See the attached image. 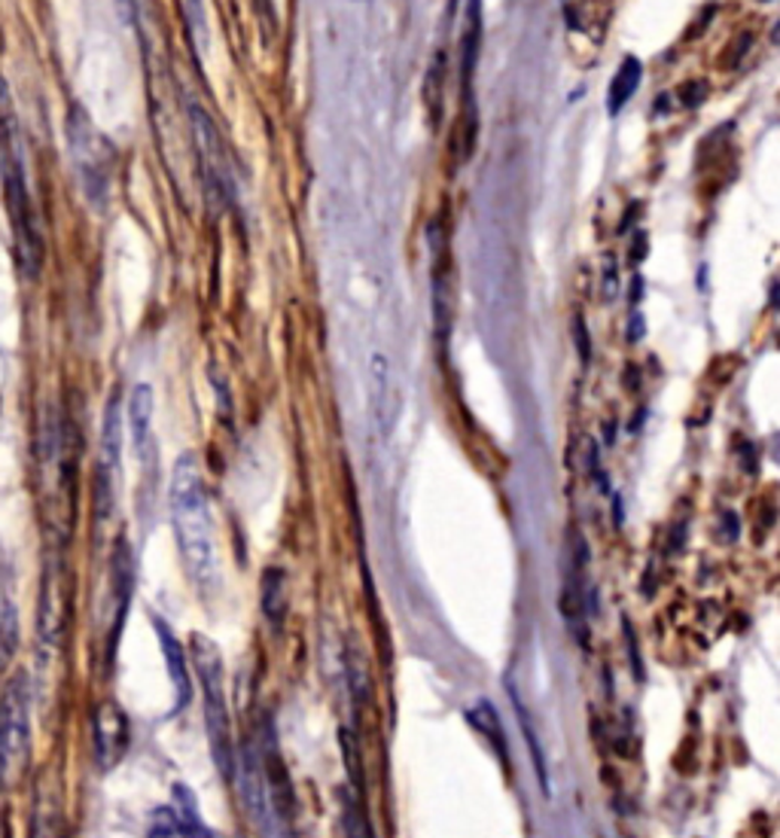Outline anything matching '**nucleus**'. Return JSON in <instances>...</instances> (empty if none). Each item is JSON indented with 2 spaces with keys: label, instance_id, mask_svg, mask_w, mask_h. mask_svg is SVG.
Here are the masks:
<instances>
[{
  "label": "nucleus",
  "instance_id": "nucleus-14",
  "mask_svg": "<svg viewBox=\"0 0 780 838\" xmlns=\"http://www.w3.org/2000/svg\"><path fill=\"white\" fill-rule=\"evenodd\" d=\"M466 720H470V726H473L482 738H488V744L494 747V753H497V759L503 763V768H510V747H506V735H503L500 716H497V711L491 707V702L473 704V707L466 711Z\"/></svg>",
  "mask_w": 780,
  "mask_h": 838
},
{
  "label": "nucleus",
  "instance_id": "nucleus-2",
  "mask_svg": "<svg viewBox=\"0 0 780 838\" xmlns=\"http://www.w3.org/2000/svg\"><path fill=\"white\" fill-rule=\"evenodd\" d=\"M0 180H3L12 235H16V257H19L24 278H37L40 266H43V232H40L31 189H28L22 128H19L10 86L3 83V76H0Z\"/></svg>",
  "mask_w": 780,
  "mask_h": 838
},
{
  "label": "nucleus",
  "instance_id": "nucleus-12",
  "mask_svg": "<svg viewBox=\"0 0 780 838\" xmlns=\"http://www.w3.org/2000/svg\"><path fill=\"white\" fill-rule=\"evenodd\" d=\"M129 431H132L134 455L150 467L156 461V439H153V387L137 384L129 396Z\"/></svg>",
  "mask_w": 780,
  "mask_h": 838
},
{
  "label": "nucleus",
  "instance_id": "nucleus-9",
  "mask_svg": "<svg viewBox=\"0 0 780 838\" xmlns=\"http://www.w3.org/2000/svg\"><path fill=\"white\" fill-rule=\"evenodd\" d=\"M110 594H113V641L107 643V662H113V653H116V643H120L122 622H125V613H129V604H132L134 594V561L132 552H129V542L116 540L113 546V555H110Z\"/></svg>",
  "mask_w": 780,
  "mask_h": 838
},
{
  "label": "nucleus",
  "instance_id": "nucleus-15",
  "mask_svg": "<svg viewBox=\"0 0 780 838\" xmlns=\"http://www.w3.org/2000/svg\"><path fill=\"white\" fill-rule=\"evenodd\" d=\"M171 808L177 811L183 824V838H205L214 836V829L202 820L198 814V801H195V793L186 784H174L171 787Z\"/></svg>",
  "mask_w": 780,
  "mask_h": 838
},
{
  "label": "nucleus",
  "instance_id": "nucleus-11",
  "mask_svg": "<svg viewBox=\"0 0 780 838\" xmlns=\"http://www.w3.org/2000/svg\"><path fill=\"white\" fill-rule=\"evenodd\" d=\"M153 629H156L158 650L165 655V665H168L171 686H174V711H183L186 704L193 702V680H189V665H186V650L183 643L174 638V631L168 629L165 619L153 617Z\"/></svg>",
  "mask_w": 780,
  "mask_h": 838
},
{
  "label": "nucleus",
  "instance_id": "nucleus-10",
  "mask_svg": "<svg viewBox=\"0 0 780 838\" xmlns=\"http://www.w3.org/2000/svg\"><path fill=\"white\" fill-rule=\"evenodd\" d=\"M259 753H263V772H266L268 796H271L275 817H278L280 824H290L292 814H296V793H292V784H290V777H287V768H284V759H280L278 741H275V728H271V723H266Z\"/></svg>",
  "mask_w": 780,
  "mask_h": 838
},
{
  "label": "nucleus",
  "instance_id": "nucleus-3",
  "mask_svg": "<svg viewBox=\"0 0 780 838\" xmlns=\"http://www.w3.org/2000/svg\"><path fill=\"white\" fill-rule=\"evenodd\" d=\"M189 659H193L195 677L202 683V699H205V732L211 744V756L217 772L226 780L235 777V753H232V723L229 704H226V680H223V659H219L217 643L195 631L189 641Z\"/></svg>",
  "mask_w": 780,
  "mask_h": 838
},
{
  "label": "nucleus",
  "instance_id": "nucleus-21",
  "mask_svg": "<svg viewBox=\"0 0 780 838\" xmlns=\"http://www.w3.org/2000/svg\"><path fill=\"white\" fill-rule=\"evenodd\" d=\"M183 15L189 22V34L195 40V50H207V0H183Z\"/></svg>",
  "mask_w": 780,
  "mask_h": 838
},
{
  "label": "nucleus",
  "instance_id": "nucleus-22",
  "mask_svg": "<svg viewBox=\"0 0 780 838\" xmlns=\"http://www.w3.org/2000/svg\"><path fill=\"white\" fill-rule=\"evenodd\" d=\"M150 836L158 838H171V836H183V824L177 811L171 808V805H162L156 811L150 814V829H146Z\"/></svg>",
  "mask_w": 780,
  "mask_h": 838
},
{
  "label": "nucleus",
  "instance_id": "nucleus-27",
  "mask_svg": "<svg viewBox=\"0 0 780 838\" xmlns=\"http://www.w3.org/2000/svg\"><path fill=\"white\" fill-rule=\"evenodd\" d=\"M644 254H646V235H637V250L632 247V266H634V262H640V259H644Z\"/></svg>",
  "mask_w": 780,
  "mask_h": 838
},
{
  "label": "nucleus",
  "instance_id": "nucleus-7",
  "mask_svg": "<svg viewBox=\"0 0 780 838\" xmlns=\"http://www.w3.org/2000/svg\"><path fill=\"white\" fill-rule=\"evenodd\" d=\"M71 619V577L64 570V561H49L43 570V589H40V604H37V631L40 641L55 646L68 631Z\"/></svg>",
  "mask_w": 780,
  "mask_h": 838
},
{
  "label": "nucleus",
  "instance_id": "nucleus-6",
  "mask_svg": "<svg viewBox=\"0 0 780 838\" xmlns=\"http://www.w3.org/2000/svg\"><path fill=\"white\" fill-rule=\"evenodd\" d=\"M189 120H193L195 144H198V159H202V172H205L207 189L214 198H226L229 201L232 193H235V180H232L229 156H226V147H223V137H219L217 125L207 116L205 107L198 104H189Z\"/></svg>",
  "mask_w": 780,
  "mask_h": 838
},
{
  "label": "nucleus",
  "instance_id": "nucleus-17",
  "mask_svg": "<svg viewBox=\"0 0 780 838\" xmlns=\"http://www.w3.org/2000/svg\"><path fill=\"white\" fill-rule=\"evenodd\" d=\"M259 598H263V613L268 622L278 625L284 619V607H287V577L280 568L263 570V586H259Z\"/></svg>",
  "mask_w": 780,
  "mask_h": 838
},
{
  "label": "nucleus",
  "instance_id": "nucleus-8",
  "mask_svg": "<svg viewBox=\"0 0 780 838\" xmlns=\"http://www.w3.org/2000/svg\"><path fill=\"white\" fill-rule=\"evenodd\" d=\"M92 735H95V759L101 772L116 768L132 747L129 716L116 702L98 704L95 716H92Z\"/></svg>",
  "mask_w": 780,
  "mask_h": 838
},
{
  "label": "nucleus",
  "instance_id": "nucleus-24",
  "mask_svg": "<svg viewBox=\"0 0 780 838\" xmlns=\"http://www.w3.org/2000/svg\"><path fill=\"white\" fill-rule=\"evenodd\" d=\"M622 629H625V643H628V662H632L634 677L644 680V662H640V650H637V638H634L632 622H628V619H622Z\"/></svg>",
  "mask_w": 780,
  "mask_h": 838
},
{
  "label": "nucleus",
  "instance_id": "nucleus-26",
  "mask_svg": "<svg viewBox=\"0 0 780 838\" xmlns=\"http://www.w3.org/2000/svg\"><path fill=\"white\" fill-rule=\"evenodd\" d=\"M705 99H707V83H701V80H692V83L680 86V101L686 104V107H698Z\"/></svg>",
  "mask_w": 780,
  "mask_h": 838
},
{
  "label": "nucleus",
  "instance_id": "nucleus-13",
  "mask_svg": "<svg viewBox=\"0 0 780 838\" xmlns=\"http://www.w3.org/2000/svg\"><path fill=\"white\" fill-rule=\"evenodd\" d=\"M640 76H644V64H640V59L625 55L619 64V71H616V76L609 80V89H607L609 116H619L622 107L628 104V99H632L634 92H637V86H640Z\"/></svg>",
  "mask_w": 780,
  "mask_h": 838
},
{
  "label": "nucleus",
  "instance_id": "nucleus-16",
  "mask_svg": "<svg viewBox=\"0 0 780 838\" xmlns=\"http://www.w3.org/2000/svg\"><path fill=\"white\" fill-rule=\"evenodd\" d=\"M345 662H348V683H351V699L353 704L363 711L366 704L372 702V674H369V662H366L363 650L353 641L345 646Z\"/></svg>",
  "mask_w": 780,
  "mask_h": 838
},
{
  "label": "nucleus",
  "instance_id": "nucleus-20",
  "mask_svg": "<svg viewBox=\"0 0 780 838\" xmlns=\"http://www.w3.org/2000/svg\"><path fill=\"white\" fill-rule=\"evenodd\" d=\"M390 370L388 360L372 358V403H376V415H384V431H390V415H393V406H390Z\"/></svg>",
  "mask_w": 780,
  "mask_h": 838
},
{
  "label": "nucleus",
  "instance_id": "nucleus-29",
  "mask_svg": "<svg viewBox=\"0 0 780 838\" xmlns=\"http://www.w3.org/2000/svg\"><path fill=\"white\" fill-rule=\"evenodd\" d=\"M116 3H120V10H125V13L132 10V0H116Z\"/></svg>",
  "mask_w": 780,
  "mask_h": 838
},
{
  "label": "nucleus",
  "instance_id": "nucleus-4",
  "mask_svg": "<svg viewBox=\"0 0 780 838\" xmlns=\"http://www.w3.org/2000/svg\"><path fill=\"white\" fill-rule=\"evenodd\" d=\"M31 763V686L24 674L0 695V789L16 787Z\"/></svg>",
  "mask_w": 780,
  "mask_h": 838
},
{
  "label": "nucleus",
  "instance_id": "nucleus-5",
  "mask_svg": "<svg viewBox=\"0 0 780 838\" xmlns=\"http://www.w3.org/2000/svg\"><path fill=\"white\" fill-rule=\"evenodd\" d=\"M68 144H71L73 165L80 172L85 196L92 198L95 205H104L110 193V180H113L116 153L80 104H71V113H68Z\"/></svg>",
  "mask_w": 780,
  "mask_h": 838
},
{
  "label": "nucleus",
  "instance_id": "nucleus-18",
  "mask_svg": "<svg viewBox=\"0 0 780 838\" xmlns=\"http://www.w3.org/2000/svg\"><path fill=\"white\" fill-rule=\"evenodd\" d=\"M506 690H510V699H512V704H515V714H519V726H522V735H524V741H527V751H531V759H534L536 777H540V784H543V789H546V793H548L546 756H543V744H540V738H536L534 723H531V714L524 711L522 699H519V692H515V686H512V683H506Z\"/></svg>",
  "mask_w": 780,
  "mask_h": 838
},
{
  "label": "nucleus",
  "instance_id": "nucleus-28",
  "mask_svg": "<svg viewBox=\"0 0 780 838\" xmlns=\"http://www.w3.org/2000/svg\"><path fill=\"white\" fill-rule=\"evenodd\" d=\"M644 335V318L640 314H634L632 318V342H637Z\"/></svg>",
  "mask_w": 780,
  "mask_h": 838
},
{
  "label": "nucleus",
  "instance_id": "nucleus-19",
  "mask_svg": "<svg viewBox=\"0 0 780 838\" xmlns=\"http://www.w3.org/2000/svg\"><path fill=\"white\" fill-rule=\"evenodd\" d=\"M19 653V610L16 604H3L0 610V671L12 665Z\"/></svg>",
  "mask_w": 780,
  "mask_h": 838
},
{
  "label": "nucleus",
  "instance_id": "nucleus-1",
  "mask_svg": "<svg viewBox=\"0 0 780 838\" xmlns=\"http://www.w3.org/2000/svg\"><path fill=\"white\" fill-rule=\"evenodd\" d=\"M168 504L183 568H186L198 592L214 594L219 589L217 530H214V516H211V500L205 494L202 469L195 464L193 452L177 457V464L171 469Z\"/></svg>",
  "mask_w": 780,
  "mask_h": 838
},
{
  "label": "nucleus",
  "instance_id": "nucleus-25",
  "mask_svg": "<svg viewBox=\"0 0 780 838\" xmlns=\"http://www.w3.org/2000/svg\"><path fill=\"white\" fill-rule=\"evenodd\" d=\"M573 342H576L579 360L588 363V360H592V342H588V327H585V321L579 318V314L573 318Z\"/></svg>",
  "mask_w": 780,
  "mask_h": 838
},
{
  "label": "nucleus",
  "instance_id": "nucleus-23",
  "mask_svg": "<svg viewBox=\"0 0 780 838\" xmlns=\"http://www.w3.org/2000/svg\"><path fill=\"white\" fill-rule=\"evenodd\" d=\"M561 617L567 619L571 625H576L579 622V617L585 613V604H583V594H579V589H576V582H567L564 586V592H561Z\"/></svg>",
  "mask_w": 780,
  "mask_h": 838
}]
</instances>
